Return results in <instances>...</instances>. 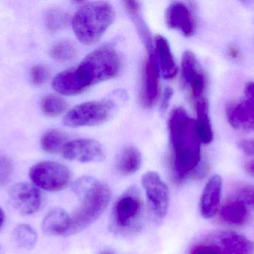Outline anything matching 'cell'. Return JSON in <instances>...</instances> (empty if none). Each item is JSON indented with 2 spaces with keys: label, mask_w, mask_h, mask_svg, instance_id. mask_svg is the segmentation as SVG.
Instances as JSON below:
<instances>
[{
  "label": "cell",
  "mask_w": 254,
  "mask_h": 254,
  "mask_svg": "<svg viewBox=\"0 0 254 254\" xmlns=\"http://www.w3.org/2000/svg\"><path fill=\"white\" fill-rule=\"evenodd\" d=\"M146 193L148 209L155 222L162 220L168 211L170 190L165 182L155 171H147L141 178Z\"/></svg>",
  "instance_id": "ba28073f"
},
{
  "label": "cell",
  "mask_w": 254,
  "mask_h": 254,
  "mask_svg": "<svg viewBox=\"0 0 254 254\" xmlns=\"http://www.w3.org/2000/svg\"><path fill=\"white\" fill-rule=\"evenodd\" d=\"M182 76L185 82L190 85L199 75L201 71L196 56L191 51H186L182 55Z\"/></svg>",
  "instance_id": "603a6c76"
},
{
  "label": "cell",
  "mask_w": 254,
  "mask_h": 254,
  "mask_svg": "<svg viewBox=\"0 0 254 254\" xmlns=\"http://www.w3.org/2000/svg\"><path fill=\"white\" fill-rule=\"evenodd\" d=\"M71 215L63 208L49 212L42 222L43 234L52 237H68L71 228Z\"/></svg>",
  "instance_id": "9a60e30c"
},
{
  "label": "cell",
  "mask_w": 254,
  "mask_h": 254,
  "mask_svg": "<svg viewBox=\"0 0 254 254\" xmlns=\"http://www.w3.org/2000/svg\"><path fill=\"white\" fill-rule=\"evenodd\" d=\"M190 254H223L222 249L216 245L199 243L190 249Z\"/></svg>",
  "instance_id": "f1b7e54d"
},
{
  "label": "cell",
  "mask_w": 254,
  "mask_h": 254,
  "mask_svg": "<svg viewBox=\"0 0 254 254\" xmlns=\"http://www.w3.org/2000/svg\"><path fill=\"white\" fill-rule=\"evenodd\" d=\"M144 220L145 207L141 192L137 186H129L113 205L110 231L119 237L136 235L143 228Z\"/></svg>",
  "instance_id": "5b68a950"
},
{
  "label": "cell",
  "mask_w": 254,
  "mask_h": 254,
  "mask_svg": "<svg viewBox=\"0 0 254 254\" xmlns=\"http://www.w3.org/2000/svg\"><path fill=\"white\" fill-rule=\"evenodd\" d=\"M154 50L157 54V61L161 67L163 76L165 79H173L177 74L178 67L168 40L164 36L158 34L154 38Z\"/></svg>",
  "instance_id": "2e32d148"
},
{
  "label": "cell",
  "mask_w": 254,
  "mask_h": 254,
  "mask_svg": "<svg viewBox=\"0 0 254 254\" xmlns=\"http://www.w3.org/2000/svg\"><path fill=\"white\" fill-rule=\"evenodd\" d=\"M116 16L114 7L107 1H83L71 20L73 31L83 44H95L113 23Z\"/></svg>",
  "instance_id": "277c9868"
},
{
  "label": "cell",
  "mask_w": 254,
  "mask_h": 254,
  "mask_svg": "<svg viewBox=\"0 0 254 254\" xmlns=\"http://www.w3.org/2000/svg\"><path fill=\"white\" fill-rule=\"evenodd\" d=\"M166 23L170 29L178 30L185 37H191L195 31V22L190 8L181 1H173L167 7Z\"/></svg>",
  "instance_id": "4fadbf2b"
},
{
  "label": "cell",
  "mask_w": 254,
  "mask_h": 254,
  "mask_svg": "<svg viewBox=\"0 0 254 254\" xmlns=\"http://www.w3.org/2000/svg\"><path fill=\"white\" fill-rule=\"evenodd\" d=\"M99 254H116L113 251L109 250V249H105V250L102 251Z\"/></svg>",
  "instance_id": "74e56055"
},
{
  "label": "cell",
  "mask_w": 254,
  "mask_h": 254,
  "mask_svg": "<svg viewBox=\"0 0 254 254\" xmlns=\"http://www.w3.org/2000/svg\"><path fill=\"white\" fill-rule=\"evenodd\" d=\"M224 223L231 226H242L249 218L247 205L241 199H230L224 203L219 210Z\"/></svg>",
  "instance_id": "ac0fdd59"
},
{
  "label": "cell",
  "mask_w": 254,
  "mask_h": 254,
  "mask_svg": "<svg viewBox=\"0 0 254 254\" xmlns=\"http://www.w3.org/2000/svg\"><path fill=\"white\" fill-rule=\"evenodd\" d=\"M197 119L195 128L201 143L209 144L213 141V131L209 116L208 102L205 98L198 100L195 106Z\"/></svg>",
  "instance_id": "ffe728a7"
},
{
  "label": "cell",
  "mask_w": 254,
  "mask_h": 254,
  "mask_svg": "<svg viewBox=\"0 0 254 254\" xmlns=\"http://www.w3.org/2000/svg\"><path fill=\"white\" fill-rule=\"evenodd\" d=\"M247 99L227 109V117L236 129L254 130V83L248 84L245 89Z\"/></svg>",
  "instance_id": "7c38bea8"
},
{
  "label": "cell",
  "mask_w": 254,
  "mask_h": 254,
  "mask_svg": "<svg viewBox=\"0 0 254 254\" xmlns=\"http://www.w3.org/2000/svg\"><path fill=\"white\" fill-rule=\"evenodd\" d=\"M13 165L7 157L0 156V186H4L9 183L13 174Z\"/></svg>",
  "instance_id": "4316f807"
},
{
  "label": "cell",
  "mask_w": 254,
  "mask_h": 254,
  "mask_svg": "<svg viewBox=\"0 0 254 254\" xmlns=\"http://www.w3.org/2000/svg\"><path fill=\"white\" fill-rule=\"evenodd\" d=\"M141 164L142 155L140 151L134 146H127L118 155L115 167L120 175L129 176L137 172Z\"/></svg>",
  "instance_id": "d6986e66"
},
{
  "label": "cell",
  "mask_w": 254,
  "mask_h": 254,
  "mask_svg": "<svg viewBox=\"0 0 254 254\" xmlns=\"http://www.w3.org/2000/svg\"><path fill=\"white\" fill-rule=\"evenodd\" d=\"M120 65V58L116 49L113 46H102L89 53L76 67L57 75L52 86L61 95H79L97 84L116 77Z\"/></svg>",
  "instance_id": "6da1fadb"
},
{
  "label": "cell",
  "mask_w": 254,
  "mask_h": 254,
  "mask_svg": "<svg viewBox=\"0 0 254 254\" xmlns=\"http://www.w3.org/2000/svg\"><path fill=\"white\" fill-rule=\"evenodd\" d=\"M115 110L112 100L87 101L70 110L65 114L64 122L67 127L72 128L97 126L110 120Z\"/></svg>",
  "instance_id": "8992f818"
},
{
  "label": "cell",
  "mask_w": 254,
  "mask_h": 254,
  "mask_svg": "<svg viewBox=\"0 0 254 254\" xmlns=\"http://www.w3.org/2000/svg\"><path fill=\"white\" fill-rule=\"evenodd\" d=\"M239 148L248 156H254V139H246L239 142Z\"/></svg>",
  "instance_id": "d6a6232c"
},
{
  "label": "cell",
  "mask_w": 254,
  "mask_h": 254,
  "mask_svg": "<svg viewBox=\"0 0 254 254\" xmlns=\"http://www.w3.org/2000/svg\"><path fill=\"white\" fill-rule=\"evenodd\" d=\"M31 82L36 86H40L46 83L49 77V71L45 66L38 64L34 66L30 70Z\"/></svg>",
  "instance_id": "83f0119b"
},
{
  "label": "cell",
  "mask_w": 254,
  "mask_h": 254,
  "mask_svg": "<svg viewBox=\"0 0 254 254\" xmlns=\"http://www.w3.org/2000/svg\"><path fill=\"white\" fill-rule=\"evenodd\" d=\"M246 170L249 174L254 177V160L246 164Z\"/></svg>",
  "instance_id": "d590c367"
},
{
  "label": "cell",
  "mask_w": 254,
  "mask_h": 254,
  "mask_svg": "<svg viewBox=\"0 0 254 254\" xmlns=\"http://www.w3.org/2000/svg\"><path fill=\"white\" fill-rule=\"evenodd\" d=\"M125 6L130 15L140 12V3L136 1H125Z\"/></svg>",
  "instance_id": "836d02e7"
},
{
  "label": "cell",
  "mask_w": 254,
  "mask_h": 254,
  "mask_svg": "<svg viewBox=\"0 0 254 254\" xmlns=\"http://www.w3.org/2000/svg\"><path fill=\"white\" fill-rule=\"evenodd\" d=\"M71 172L64 164L42 161L31 167L29 177L33 184L41 190L56 192L66 189L71 181Z\"/></svg>",
  "instance_id": "52a82bcc"
},
{
  "label": "cell",
  "mask_w": 254,
  "mask_h": 254,
  "mask_svg": "<svg viewBox=\"0 0 254 254\" xmlns=\"http://www.w3.org/2000/svg\"><path fill=\"white\" fill-rule=\"evenodd\" d=\"M228 55H229L230 58L233 59H239L240 58V52L238 48L236 46H230L228 49Z\"/></svg>",
  "instance_id": "e575fe53"
},
{
  "label": "cell",
  "mask_w": 254,
  "mask_h": 254,
  "mask_svg": "<svg viewBox=\"0 0 254 254\" xmlns=\"http://www.w3.org/2000/svg\"><path fill=\"white\" fill-rule=\"evenodd\" d=\"M68 135L58 130H49L41 137V147L46 153L55 155L64 150L68 143Z\"/></svg>",
  "instance_id": "7402d4cb"
},
{
  "label": "cell",
  "mask_w": 254,
  "mask_h": 254,
  "mask_svg": "<svg viewBox=\"0 0 254 254\" xmlns=\"http://www.w3.org/2000/svg\"><path fill=\"white\" fill-rule=\"evenodd\" d=\"M9 200L13 208L22 215L34 214L44 207L46 198L41 189L33 183H22L13 185L8 192Z\"/></svg>",
  "instance_id": "9c48e42d"
},
{
  "label": "cell",
  "mask_w": 254,
  "mask_h": 254,
  "mask_svg": "<svg viewBox=\"0 0 254 254\" xmlns=\"http://www.w3.org/2000/svg\"><path fill=\"white\" fill-rule=\"evenodd\" d=\"M241 200L254 210V185H247L240 190Z\"/></svg>",
  "instance_id": "4dcf8cb0"
},
{
  "label": "cell",
  "mask_w": 254,
  "mask_h": 254,
  "mask_svg": "<svg viewBox=\"0 0 254 254\" xmlns=\"http://www.w3.org/2000/svg\"><path fill=\"white\" fill-rule=\"evenodd\" d=\"M80 200L77 210L71 215V228L68 237L81 232L96 222L105 212L112 199L110 186L94 177L83 176L71 186Z\"/></svg>",
  "instance_id": "3957f363"
},
{
  "label": "cell",
  "mask_w": 254,
  "mask_h": 254,
  "mask_svg": "<svg viewBox=\"0 0 254 254\" xmlns=\"http://www.w3.org/2000/svg\"><path fill=\"white\" fill-rule=\"evenodd\" d=\"M5 222V214H4V210L0 207V230L3 228Z\"/></svg>",
  "instance_id": "8d00e7d4"
},
{
  "label": "cell",
  "mask_w": 254,
  "mask_h": 254,
  "mask_svg": "<svg viewBox=\"0 0 254 254\" xmlns=\"http://www.w3.org/2000/svg\"><path fill=\"white\" fill-rule=\"evenodd\" d=\"M51 56L59 62H68L74 59L77 55V49L70 41H61L56 43L51 49Z\"/></svg>",
  "instance_id": "d4e9b609"
},
{
  "label": "cell",
  "mask_w": 254,
  "mask_h": 254,
  "mask_svg": "<svg viewBox=\"0 0 254 254\" xmlns=\"http://www.w3.org/2000/svg\"><path fill=\"white\" fill-rule=\"evenodd\" d=\"M168 125L173 148L172 174L176 183H182L201 164V143L195 120L190 117L183 107L173 110Z\"/></svg>",
  "instance_id": "7a4b0ae2"
},
{
  "label": "cell",
  "mask_w": 254,
  "mask_h": 254,
  "mask_svg": "<svg viewBox=\"0 0 254 254\" xmlns=\"http://www.w3.org/2000/svg\"><path fill=\"white\" fill-rule=\"evenodd\" d=\"M159 66L154 49L148 51V58L143 70L140 101L143 107L151 108L155 105L159 95Z\"/></svg>",
  "instance_id": "8fae6325"
},
{
  "label": "cell",
  "mask_w": 254,
  "mask_h": 254,
  "mask_svg": "<svg viewBox=\"0 0 254 254\" xmlns=\"http://www.w3.org/2000/svg\"><path fill=\"white\" fill-rule=\"evenodd\" d=\"M222 184L223 181L222 177L219 174H215L210 177L206 183L201 194L199 204L200 213L204 219L214 217L219 211L222 198Z\"/></svg>",
  "instance_id": "5bb4252c"
},
{
  "label": "cell",
  "mask_w": 254,
  "mask_h": 254,
  "mask_svg": "<svg viewBox=\"0 0 254 254\" xmlns=\"http://www.w3.org/2000/svg\"><path fill=\"white\" fill-rule=\"evenodd\" d=\"M62 153L68 161L83 164L101 162L105 159L104 148L99 142L92 139H77L69 141Z\"/></svg>",
  "instance_id": "30bf717a"
},
{
  "label": "cell",
  "mask_w": 254,
  "mask_h": 254,
  "mask_svg": "<svg viewBox=\"0 0 254 254\" xmlns=\"http://www.w3.org/2000/svg\"><path fill=\"white\" fill-rule=\"evenodd\" d=\"M173 95V89L171 87H167L164 89L163 92L162 98H161V107L160 110L162 113H166L168 110L170 101Z\"/></svg>",
  "instance_id": "1f68e13d"
},
{
  "label": "cell",
  "mask_w": 254,
  "mask_h": 254,
  "mask_svg": "<svg viewBox=\"0 0 254 254\" xmlns=\"http://www.w3.org/2000/svg\"><path fill=\"white\" fill-rule=\"evenodd\" d=\"M66 101L55 94L46 95L41 101L43 113L49 117H56L64 113L67 109Z\"/></svg>",
  "instance_id": "cb8c5ba5"
},
{
  "label": "cell",
  "mask_w": 254,
  "mask_h": 254,
  "mask_svg": "<svg viewBox=\"0 0 254 254\" xmlns=\"http://www.w3.org/2000/svg\"><path fill=\"white\" fill-rule=\"evenodd\" d=\"M11 237L13 243L18 248L28 251L35 247L38 240L37 231L27 224H21L16 226Z\"/></svg>",
  "instance_id": "44dd1931"
},
{
  "label": "cell",
  "mask_w": 254,
  "mask_h": 254,
  "mask_svg": "<svg viewBox=\"0 0 254 254\" xmlns=\"http://www.w3.org/2000/svg\"><path fill=\"white\" fill-rule=\"evenodd\" d=\"M194 98H199L204 92L205 88V78L203 73L198 76L192 83L190 85Z\"/></svg>",
  "instance_id": "f546056e"
},
{
  "label": "cell",
  "mask_w": 254,
  "mask_h": 254,
  "mask_svg": "<svg viewBox=\"0 0 254 254\" xmlns=\"http://www.w3.org/2000/svg\"><path fill=\"white\" fill-rule=\"evenodd\" d=\"M68 22V13L61 9H52L46 15V26L51 31L62 29L67 25Z\"/></svg>",
  "instance_id": "484cf974"
},
{
  "label": "cell",
  "mask_w": 254,
  "mask_h": 254,
  "mask_svg": "<svg viewBox=\"0 0 254 254\" xmlns=\"http://www.w3.org/2000/svg\"><path fill=\"white\" fill-rule=\"evenodd\" d=\"M223 254H254V243L238 233L228 231L219 237Z\"/></svg>",
  "instance_id": "e0dca14e"
}]
</instances>
